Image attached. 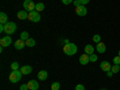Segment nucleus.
Here are the masks:
<instances>
[{"instance_id": "f257e3e1", "label": "nucleus", "mask_w": 120, "mask_h": 90, "mask_svg": "<svg viewBox=\"0 0 120 90\" xmlns=\"http://www.w3.org/2000/svg\"><path fill=\"white\" fill-rule=\"evenodd\" d=\"M63 49H64V53L66 55H68V56L75 55L77 53V51H78V48H77V46L75 43H66Z\"/></svg>"}, {"instance_id": "f03ea898", "label": "nucleus", "mask_w": 120, "mask_h": 90, "mask_svg": "<svg viewBox=\"0 0 120 90\" xmlns=\"http://www.w3.org/2000/svg\"><path fill=\"white\" fill-rule=\"evenodd\" d=\"M22 76H23V73L21 72V70H17V71H12L11 73L8 75V79H10L11 83L16 84V83H18L22 79Z\"/></svg>"}, {"instance_id": "7ed1b4c3", "label": "nucleus", "mask_w": 120, "mask_h": 90, "mask_svg": "<svg viewBox=\"0 0 120 90\" xmlns=\"http://www.w3.org/2000/svg\"><path fill=\"white\" fill-rule=\"evenodd\" d=\"M17 30V25L13 22H8L5 24V33L6 35H13Z\"/></svg>"}, {"instance_id": "20e7f679", "label": "nucleus", "mask_w": 120, "mask_h": 90, "mask_svg": "<svg viewBox=\"0 0 120 90\" xmlns=\"http://www.w3.org/2000/svg\"><path fill=\"white\" fill-rule=\"evenodd\" d=\"M23 7L26 12H31V11H35L36 10V5L33 0H24L23 3Z\"/></svg>"}, {"instance_id": "39448f33", "label": "nucleus", "mask_w": 120, "mask_h": 90, "mask_svg": "<svg viewBox=\"0 0 120 90\" xmlns=\"http://www.w3.org/2000/svg\"><path fill=\"white\" fill-rule=\"evenodd\" d=\"M28 19H29V21H31V22L37 23V22H40V19H41V16H40V13L35 10V11L29 12V15H28Z\"/></svg>"}, {"instance_id": "423d86ee", "label": "nucleus", "mask_w": 120, "mask_h": 90, "mask_svg": "<svg viewBox=\"0 0 120 90\" xmlns=\"http://www.w3.org/2000/svg\"><path fill=\"white\" fill-rule=\"evenodd\" d=\"M11 43H12V38H11V36H10V35L3 36L1 40H0V46H1V47H8Z\"/></svg>"}, {"instance_id": "0eeeda50", "label": "nucleus", "mask_w": 120, "mask_h": 90, "mask_svg": "<svg viewBox=\"0 0 120 90\" xmlns=\"http://www.w3.org/2000/svg\"><path fill=\"white\" fill-rule=\"evenodd\" d=\"M75 12H76V15H77V16L84 17V16H86V13H88V10H86V7H85L84 5H81V6L76 7Z\"/></svg>"}, {"instance_id": "6e6552de", "label": "nucleus", "mask_w": 120, "mask_h": 90, "mask_svg": "<svg viewBox=\"0 0 120 90\" xmlns=\"http://www.w3.org/2000/svg\"><path fill=\"white\" fill-rule=\"evenodd\" d=\"M90 63V58H89V54L84 53L83 55L79 56V64L81 65H88Z\"/></svg>"}, {"instance_id": "1a4fd4ad", "label": "nucleus", "mask_w": 120, "mask_h": 90, "mask_svg": "<svg viewBox=\"0 0 120 90\" xmlns=\"http://www.w3.org/2000/svg\"><path fill=\"white\" fill-rule=\"evenodd\" d=\"M24 47H25V41H23V40H21V38H18L15 42V48L17 49V51H21V49H23Z\"/></svg>"}, {"instance_id": "9d476101", "label": "nucleus", "mask_w": 120, "mask_h": 90, "mask_svg": "<svg viewBox=\"0 0 120 90\" xmlns=\"http://www.w3.org/2000/svg\"><path fill=\"white\" fill-rule=\"evenodd\" d=\"M100 67H101L102 71L107 72V71H111L112 65H111V63H109V61H102V63H101V65H100Z\"/></svg>"}, {"instance_id": "9b49d317", "label": "nucleus", "mask_w": 120, "mask_h": 90, "mask_svg": "<svg viewBox=\"0 0 120 90\" xmlns=\"http://www.w3.org/2000/svg\"><path fill=\"white\" fill-rule=\"evenodd\" d=\"M38 83L35 81V79H31V81H29L28 82V88H29V90H37L38 89Z\"/></svg>"}, {"instance_id": "f8f14e48", "label": "nucleus", "mask_w": 120, "mask_h": 90, "mask_svg": "<svg viewBox=\"0 0 120 90\" xmlns=\"http://www.w3.org/2000/svg\"><path fill=\"white\" fill-rule=\"evenodd\" d=\"M31 71H33V67L30 66V65H24V66L21 67V72L23 75H30V73H31Z\"/></svg>"}, {"instance_id": "ddd939ff", "label": "nucleus", "mask_w": 120, "mask_h": 90, "mask_svg": "<svg viewBox=\"0 0 120 90\" xmlns=\"http://www.w3.org/2000/svg\"><path fill=\"white\" fill-rule=\"evenodd\" d=\"M37 78L40 79V81H46V79L48 78V72L45 71V70H42V71H40L37 73Z\"/></svg>"}, {"instance_id": "4468645a", "label": "nucleus", "mask_w": 120, "mask_h": 90, "mask_svg": "<svg viewBox=\"0 0 120 90\" xmlns=\"http://www.w3.org/2000/svg\"><path fill=\"white\" fill-rule=\"evenodd\" d=\"M106 49H107V48H106V45H105L103 42L97 43V46H96V51H97L98 53H101V54L105 53V52H106Z\"/></svg>"}, {"instance_id": "2eb2a0df", "label": "nucleus", "mask_w": 120, "mask_h": 90, "mask_svg": "<svg viewBox=\"0 0 120 90\" xmlns=\"http://www.w3.org/2000/svg\"><path fill=\"white\" fill-rule=\"evenodd\" d=\"M6 23H8V16L5 12H1L0 13V24H6Z\"/></svg>"}, {"instance_id": "dca6fc26", "label": "nucleus", "mask_w": 120, "mask_h": 90, "mask_svg": "<svg viewBox=\"0 0 120 90\" xmlns=\"http://www.w3.org/2000/svg\"><path fill=\"white\" fill-rule=\"evenodd\" d=\"M28 15H29V12H26L25 10H23V11H18V13H17V17L19 18V19H28Z\"/></svg>"}, {"instance_id": "f3484780", "label": "nucleus", "mask_w": 120, "mask_h": 90, "mask_svg": "<svg viewBox=\"0 0 120 90\" xmlns=\"http://www.w3.org/2000/svg\"><path fill=\"white\" fill-rule=\"evenodd\" d=\"M84 53H86V54H89V55L94 54V46H91V45H86V46L84 47Z\"/></svg>"}, {"instance_id": "a211bd4d", "label": "nucleus", "mask_w": 120, "mask_h": 90, "mask_svg": "<svg viewBox=\"0 0 120 90\" xmlns=\"http://www.w3.org/2000/svg\"><path fill=\"white\" fill-rule=\"evenodd\" d=\"M35 45H36V41H35L34 38H31V37H29L26 41H25V46L26 47H34Z\"/></svg>"}, {"instance_id": "6ab92c4d", "label": "nucleus", "mask_w": 120, "mask_h": 90, "mask_svg": "<svg viewBox=\"0 0 120 90\" xmlns=\"http://www.w3.org/2000/svg\"><path fill=\"white\" fill-rule=\"evenodd\" d=\"M45 10V4L43 3H37L36 4V11L37 12H41V11H43Z\"/></svg>"}, {"instance_id": "aec40b11", "label": "nucleus", "mask_w": 120, "mask_h": 90, "mask_svg": "<svg viewBox=\"0 0 120 90\" xmlns=\"http://www.w3.org/2000/svg\"><path fill=\"white\" fill-rule=\"evenodd\" d=\"M111 70H112V72H113V73L115 75V73H118V72L120 71V66H119V65H114V64H113V65H112V68H111Z\"/></svg>"}, {"instance_id": "412c9836", "label": "nucleus", "mask_w": 120, "mask_h": 90, "mask_svg": "<svg viewBox=\"0 0 120 90\" xmlns=\"http://www.w3.org/2000/svg\"><path fill=\"white\" fill-rule=\"evenodd\" d=\"M11 70H12V71H17V70H21V68H19V64H18L17 61L12 63V64H11Z\"/></svg>"}, {"instance_id": "4be33fe9", "label": "nucleus", "mask_w": 120, "mask_h": 90, "mask_svg": "<svg viewBox=\"0 0 120 90\" xmlns=\"http://www.w3.org/2000/svg\"><path fill=\"white\" fill-rule=\"evenodd\" d=\"M21 40H23V41H26V40L29 38V34H28V31H23L22 34H21V37H19Z\"/></svg>"}, {"instance_id": "5701e85b", "label": "nucleus", "mask_w": 120, "mask_h": 90, "mask_svg": "<svg viewBox=\"0 0 120 90\" xmlns=\"http://www.w3.org/2000/svg\"><path fill=\"white\" fill-rule=\"evenodd\" d=\"M93 41H94L95 43H100V42H101V36H100L98 34L94 35V36H93Z\"/></svg>"}, {"instance_id": "b1692460", "label": "nucleus", "mask_w": 120, "mask_h": 90, "mask_svg": "<svg viewBox=\"0 0 120 90\" xmlns=\"http://www.w3.org/2000/svg\"><path fill=\"white\" fill-rule=\"evenodd\" d=\"M59 89H60V83H58V82L52 83V90H59Z\"/></svg>"}, {"instance_id": "393cba45", "label": "nucleus", "mask_w": 120, "mask_h": 90, "mask_svg": "<svg viewBox=\"0 0 120 90\" xmlns=\"http://www.w3.org/2000/svg\"><path fill=\"white\" fill-rule=\"evenodd\" d=\"M89 58H90V61L91 63H95V61H97V55H95V54H91V55H89Z\"/></svg>"}, {"instance_id": "a878e982", "label": "nucleus", "mask_w": 120, "mask_h": 90, "mask_svg": "<svg viewBox=\"0 0 120 90\" xmlns=\"http://www.w3.org/2000/svg\"><path fill=\"white\" fill-rule=\"evenodd\" d=\"M113 64H114V65H120V56H119V55H116V56L113 59Z\"/></svg>"}, {"instance_id": "bb28decb", "label": "nucleus", "mask_w": 120, "mask_h": 90, "mask_svg": "<svg viewBox=\"0 0 120 90\" xmlns=\"http://www.w3.org/2000/svg\"><path fill=\"white\" fill-rule=\"evenodd\" d=\"M75 90H85V86L83 84H77L75 86Z\"/></svg>"}, {"instance_id": "cd10ccee", "label": "nucleus", "mask_w": 120, "mask_h": 90, "mask_svg": "<svg viewBox=\"0 0 120 90\" xmlns=\"http://www.w3.org/2000/svg\"><path fill=\"white\" fill-rule=\"evenodd\" d=\"M61 1H63L64 5H70V4H72L75 0H61Z\"/></svg>"}, {"instance_id": "c85d7f7f", "label": "nucleus", "mask_w": 120, "mask_h": 90, "mask_svg": "<svg viewBox=\"0 0 120 90\" xmlns=\"http://www.w3.org/2000/svg\"><path fill=\"white\" fill-rule=\"evenodd\" d=\"M73 5H75V7H78V6H81V5H82L81 0H75V1H73Z\"/></svg>"}, {"instance_id": "c756f323", "label": "nucleus", "mask_w": 120, "mask_h": 90, "mask_svg": "<svg viewBox=\"0 0 120 90\" xmlns=\"http://www.w3.org/2000/svg\"><path fill=\"white\" fill-rule=\"evenodd\" d=\"M19 90H29V88H28V83H26V84H22L21 88H19Z\"/></svg>"}, {"instance_id": "7c9ffc66", "label": "nucleus", "mask_w": 120, "mask_h": 90, "mask_svg": "<svg viewBox=\"0 0 120 90\" xmlns=\"http://www.w3.org/2000/svg\"><path fill=\"white\" fill-rule=\"evenodd\" d=\"M5 31V24H0V33Z\"/></svg>"}, {"instance_id": "2f4dec72", "label": "nucleus", "mask_w": 120, "mask_h": 90, "mask_svg": "<svg viewBox=\"0 0 120 90\" xmlns=\"http://www.w3.org/2000/svg\"><path fill=\"white\" fill-rule=\"evenodd\" d=\"M81 3H82V5H86V4H89L90 3V0H81Z\"/></svg>"}, {"instance_id": "473e14b6", "label": "nucleus", "mask_w": 120, "mask_h": 90, "mask_svg": "<svg viewBox=\"0 0 120 90\" xmlns=\"http://www.w3.org/2000/svg\"><path fill=\"white\" fill-rule=\"evenodd\" d=\"M107 76H108V77H112V76H113V72H112V70H111V71H107Z\"/></svg>"}, {"instance_id": "72a5a7b5", "label": "nucleus", "mask_w": 120, "mask_h": 90, "mask_svg": "<svg viewBox=\"0 0 120 90\" xmlns=\"http://www.w3.org/2000/svg\"><path fill=\"white\" fill-rule=\"evenodd\" d=\"M118 55H119V56H120V49H119V53H118Z\"/></svg>"}, {"instance_id": "f704fd0d", "label": "nucleus", "mask_w": 120, "mask_h": 90, "mask_svg": "<svg viewBox=\"0 0 120 90\" xmlns=\"http://www.w3.org/2000/svg\"><path fill=\"white\" fill-rule=\"evenodd\" d=\"M101 90H106V89H101Z\"/></svg>"}, {"instance_id": "c9c22d12", "label": "nucleus", "mask_w": 120, "mask_h": 90, "mask_svg": "<svg viewBox=\"0 0 120 90\" xmlns=\"http://www.w3.org/2000/svg\"><path fill=\"white\" fill-rule=\"evenodd\" d=\"M119 66H120V65H119Z\"/></svg>"}]
</instances>
